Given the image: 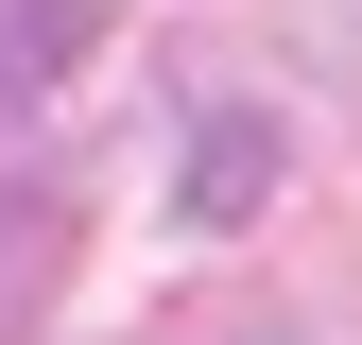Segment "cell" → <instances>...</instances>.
I'll return each instance as SVG.
<instances>
[{
    "mask_svg": "<svg viewBox=\"0 0 362 345\" xmlns=\"http://www.w3.org/2000/svg\"><path fill=\"white\" fill-rule=\"evenodd\" d=\"M86 35H104V0H0V104H35Z\"/></svg>",
    "mask_w": 362,
    "mask_h": 345,
    "instance_id": "7a4b0ae2",
    "label": "cell"
},
{
    "mask_svg": "<svg viewBox=\"0 0 362 345\" xmlns=\"http://www.w3.org/2000/svg\"><path fill=\"white\" fill-rule=\"evenodd\" d=\"M156 345H362L345 311H190V328H156Z\"/></svg>",
    "mask_w": 362,
    "mask_h": 345,
    "instance_id": "3957f363",
    "label": "cell"
},
{
    "mask_svg": "<svg viewBox=\"0 0 362 345\" xmlns=\"http://www.w3.org/2000/svg\"><path fill=\"white\" fill-rule=\"evenodd\" d=\"M242 190H259V139H242V104H224V121H207V172H190V207L224 225V207H242Z\"/></svg>",
    "mask_w": 362,
    "mask_h": 345,
    "instance_id": "277c9868",
    "label": "cell"
},
{
    "mask_svg": "<svg viewBox=\"0 0 362 345\" xmlns=\"http://www.w3.org/2000/svg\"><path fill=\"white\" fill-rule=\"evenodd\" d=\"M69 293V190L52 172H0V345Z\"/></svg>",
    "mask_w": 362,
    "mask_h": 345,
    "instance_id": "6da1fadb",
    "label": "cell"
}]
</instances>
